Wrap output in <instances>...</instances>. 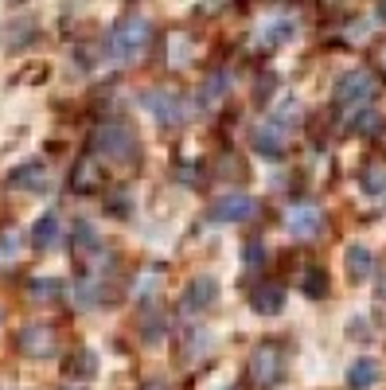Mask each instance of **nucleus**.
<instances>
[{
    "instance_id": "1",
    "label": "nucleus",
    "mask_w": 386,
    "mask_h": 390,
    "mask_svg": "<svg viewBox=\"0 0 386 390\" xmlns=\"http://www.w3.org/2000/svg\"><path fill=\"white\" fill-rule=\"evenodd\" d=\"M149 39H152V24L145 16H125V20L113 24L110 39H105V55L118 63H129L149 47Z\"/></svg>"
},
{
    "instance_id": "2",
    "label": "nucleus",
    "mask_w": 386,
    "mask_h": 390,
    "mask_svg": "<svg viewBox=\"0 0 386 390\" xmlns=\"http://www.w3.org/2000/svg\"><path fill=\"white\" fill-rule=\"evenodd\" d=\"M94 148L105 156V160H137V133L125 125V121H105L102 129L94 133Z\"/></svg>"
},
{
    "instance_id": "3",
    "label": "nucleus",
    "mask_w": 386,
    "mask_h": 390,
    "mask_svg": "<svg viewBox=\"0 0 386 390\" xmlns=\"http://www.w3.org/2000/svg\"><path fill=\"white\" fill-rule=\"evenodd\" d=\"M281 375H285V351H281V344L266 339L261 347H254V355H250V379H254V383H258L261 390H269V386L281 383Z\"/></svg>"
},
{
    "instance_id": "4",
    "label": "nucleus",
    "mask_w": 386,
    "mask_h": 390,
    "mask_svg": "<svg viewBox=\"0 0 386 390\" xmlns=\"http://www.w3.org/2000/svg\"><path fill=\"white\" fill-rule=\"evenodd\" d=\"M141 102L145 110H152V118L160 125H184L187 121V102L179 94H172V90H145Z\"/></svg>"
},
{
    "instance_id": "5",
    "label": "nucleus",
    "mask_w": 386,
    "mask_h": 390,
    "mask_svg": "<svg viewBox=\"0 0 386 390\" xmlns=\"http://www.w3.org/2000/svg\"><path fill=\"white\" fill-rule=\"evenodd\" d=\"M375 90H379V82H375L367 71H351V74H343V78L335 82V102L340 106H363V102L375 98Z\"/></svg>"
},
{
    "instance_id": "6",
    "label": "nucleus",
    "mask_w": 386,
    "mask_h": 390,
    "mask_svg": "<svg viewBox=\"0 0 386 390\" xmlns=\"http://www.w3.org/2000/svg\"><path fill=\"white\" fill-rule=\"evenodd\" d=\"M258 215V199L254 195H223L215 207H211V219L215 222H246V219H254Z\"/></svg>"
},
{
    "instance_id": "7",
    "label": "nucleus",
    "mask_w": 386,
    "mask_h": 390,
    "mask_svg": "<svg viewBox=\"0 0 386 390\" xmlns=\"http://www.w3.org/2000/svg\"><path fill=\"white\" fill-rule=\"evenodd\" d=\"M285 222H289V235H297V238H316L320 227H324V215H320L316 203H297V207H289Z\"/></svg>"
},
{
    "instance_id": "8",
    "label": "nucleus",
    "mask_w": 386,
    "mask_h": 390,
    "mask_svg": "<svg viewBox=\"0 0 386 390\" xmlns=\"http://www.w3.org/2000/svg\"><path fill=\"white\" fill-rule=\"evenodd\" d=\"M215 297H219V281L211 277V273H199V277L184 289V312L211 309V304H215Z\"/></svg>"
},
{
    "instance_id": "9",
    "label": "nucleus",
    "mask_w": 386,
    "mask_h": 390,
    "mask_svg": "<svg viewBox=\"0 0 386 390\" xmlns=\"http://www.w3.org/2000/svg\"><path fill=\"white\" fill-rule=\"evenodd\" d=\"M250 309L258 312V317H277V312L285 309V285H277V281L258 285L254 297H250Z\"/></svg>"
},
{
    "instance_id": "10",
    "label": "nucleus",
    "mask_w": 386,
    "mask_h": 390,
    "mask_svg": "<svg viewBox=\"0 0 386 390\" xmlns=\"http://www.w3.org/2000/svg\"><path fill=\"white\" fill-rule=\"evenodd\" d=\"M254 153L266 156V160H281L285 156V133L273 125V121H266V125L254 129Z\"/></svg>"
},
{
    "instance_id": "11",
    "label": "nucleus",
    "mask_w": 386,
    "mask_h": 390,
    "mask_svg": "<svg viewBox=\"0 0 386 390\" xmlns=\"http://www.w3.org/2000/svg\"><path fill=\"white\" fill-rule=\"evenodd\" d=\"M20 347L31 355V359H43V355H51V351H55L51 328H47V324H28V328L20 332Z\"/></svg>"
},
{
    "instance_id": "12",
    "label": "nucleus",
    "mask_w": 386,
    "mask_h": 390,
    "mask_svg": "<svg viewBox=\"0 0 386 390\" xmlns=\"http://www.w3.org/2000/svg\"><path fill=\"white\" fill-rule=\"evenodd\" d=\"M8 188H31V192H43V188H47V168L39 160L20 164V168L8 176Z\"/></svg>"
},
{
    "instance_id": "13",
    "label": "nucleus",
    "mask_w": 386,
    "mask_h": 390,
    "mask_svg": "<svg viewBox=\"0 0 386 390\" xmlns=\"http://www.w3.org/2000/svg\"><path fill=\"white\" fill-rule=\"evenodd\" d=\"M375 273V254L367 250V246H348V277L355 281H367Z\"/></svg>"
},
{
    "instance_id": "14",
    "label": "nucleus",
    "mask_w": 386,
    "mask_h": 390,
    "mask_svg": "<svg viewBox=\"0 0 386 390\" xmlns=\"http://www.w3.org/2000/svg\"><path fill=\"white\" fill-rule=\"evenodd\" d=\"M55 242H59V215L47 211L43 219L31 227V246H36V250H51Z\"/></svg>"
},
{
    "instance_id": "15",
    "label": "nucleus",
    "mask_w": 386,
    "mask_h": 390,
    "mask_svg": "<svg viewBox=\"0 0 386 390\" xmlns=\"http://www.w3.org/2000/svg\"><path fill=\"white\" fill-rule=\"evenodd\" d=\"M375 383H379V363L367 359V355L351 363V371H348V386L351 390H371Z\"/></svg>"
},
{
    "instance_id": "16",
    "label": "nucleus",
    "mask_w": 386,
    "mask_h": 390,
    "mask_svg": "<svg viewBox=\"0 0 386 390\" xmlns=\"http://www.w3.org/2000/svg\"><path fill=\"white\" fill-rule=\"evenodd\" d=\"M269 121H273V125L281 129V133L297 129V125H301V102H297V98H289V102H281V110H277V113H273V118H269Z\"/></svg>"
},
{
    "instance_id": "17",
    "label": "nucleus",
    "mask_w": 386,
    "mask_h": 390,
    "mask_svg": "<svg viewBox=\"0 0 386 390\" xmlns=\"http://www.w3.org/2000/svg\"><path fill=\"white\" fill-rule=\"evenodd\" d=\"M301 289H305V297H312V301H320V297L328 293V273L324 270H305V277H301Z\"/></svg>"
},
{
    "instance_id": "18",
    "label": "nucleus",
    "mask_w": 386,
    "mask_h": 390,
    "mask_svg": "<svg viewBox=\"0 0 386 390\" xmlns=\"http://www.w3.org/2000/svg\"><path fill=\"white\" fill-rule=\"evenodd\" d=\"M71 246H75L78 254L98 250V235H94V227H90V222H75V235H71Z\"/></svg>"
},
{
    "instance_id": "19",
    "label": "nucleus",
    "mask_w": 386,
    "mask_h": 390,
    "mask_svg": "<svg viewBox=\"0 0 386 390\" xmlns=\"http://www.w3.org/2000/svg\"><path fill=\"white\" fill-rule=\"evenodd\" d=\"M359 188H363L367 195H386V168H367L363 176H359Z\"/></svg>"
},
{
    "instance_id": "20",
    "label": "nucleus",
    "mask_w": 386,
    "mask_h": 390,
    "mask_svg": "<svg viewBox=\"0 0 386 390\" xmlns=\"http://www.w3.org/2000/svg\"><path fill=\"white\" fill-rule=\"evenodd\" d=\"M379 125H382V113L379 110H367V106H363V110H355V118H351V129H355V133H375Z\"/></svg>"
},
{
    "instance_id": "21",
    "label": "nucleus",
    "mask_w": 386,
    "mask_h": 390,
    "mask_svg": "<svg viewBox=\"0 0 386 390\" xmlns=\"http://www.w3.org/2000/svg\"><path fill=\"white\" fill-rule=\"evenodd\" d=\"M293 36H297V20H289V16H285V20H277L273 28L266 31L269 43H285V39H293Z\"/></svg>"
},
{
    "instance_id": "22",
    "label": "nucleus",
    "mask_w": 386,
    "mask_h": 390,
    "mask_svg": "<svg viewBox=\"0 0 386 390\" xmlns=\"http://www.w3.org/2000/svg\"><path fill=\"white\" fill-rule=\"evenodd\" d=\"M67 371H71V375H78V379H90V375L98 371V359H94L90 351H78V359H71Z\"/></svg>"
},
{
    "instance_id": "23",
    "label": "nucleus",
    "mask_w": 386,
    "mask_h": 390,
    "mask_svg": "<svg viewBox=\"0 0 386 390\" xmlns=\"http://www.w3.org/2000/svg\"><path fill=\"white\" fill-rule=\"evenodd\" d=\"M59 281H51V277H47V281H31V297H36V301H51V293H59Z\"/></svg>"
},
{
    "instance_id": "24",
    "label": "nucleus",
    "mask_w": 386,
    "mask_h": 390,
    "mask_svg": "<svg viewBox=\"0 0 386 390\" xmlns=\"http://www.w3.org/2000/svg\"><path fill=\"white\" fill-rule=\"evenodd\" d=\"M71 184H75L78 192H90V188H94V180H90V164H78V176H71Z\"/></svg>"
},
{
    "instance_id": "25",
    "label": "nucleus",
    "mask_w": 386,
    "mask_h": 390,
    "mask_svg": "<svg viewBox=\"0 0 386 390\" xmlns=\"http://www.w3.org/2000/svg\"><path fill=\"white\" fill-rule=\"evenodd\" d=\"M242 258H246V265H258L261 258H266V246H261V242H250V246L242 250Z\"/></svg>"
},
{
    "instance_id": "26",
    "label": "nucleus",
    "mask_w": 386,
    "mask_h": 390,
    "mask_svg": "<svg viewBox=\"0 0 386 390\" xmlns=\"http://www.w3.org/2000/svg\"><path fill=\"white\" fill-rule=\"evenodd\" d=\"M223 90H226V74H211V82H207V90H203V94L215 98V94H223Z\"/></svg>"
},
{
    "instance_id": "27",
    "label": "nucleus",
    "mask_w": 386,
    "mask_h": 390,
    "mask_svg": "<svg viewBox=\"0 0 386 390\" xmlns=\"http://www.w3.org/2000/svg\"><path fill=\"white\" fill-rule=\"evenodd\" d=\"M348 336H351V339H355V336H359V339H371V332H367V320H351V324H348Z\"/></svg>"
},
{
    "instance_id": "28",
    "label": "nucleus",
    "mask_w": 386,
    "mask_h": 390,
    "mask_svg": "<svg viewBox=\"0 0 386 390\" xmlns=\"http://www.w3.org/2000/svg\"><path fill=\"white\" fill-rule=\"evenodd\" d=\"M145 390H168L164 383H145Z\"/></svg>"
},
{
    "instance_id": "29",
    "label": "nucleus",
    "mask_w": 386,
    "mask_h": 390,
    "mask_svg": "<svg viewBox=\"0 0 386 390\" xmlns=\"http://www.w3.org/2000/svg\"><path fill=\"white\" fill-rule=\"evenodd\" d=\"M379 16H382V20H386V0H382V4H379Z\"/></svg>"
},
{
    "instance_id": "30",
    "label": "nucleus",
    "mask_w": 386,
    "mask_h": 390,
    "mask_svg": "<svg viewBox=\"0 0 386 390\" xmlns=\"http://www.w3.org/2000/svg\"><path fill=\"white\" fill-rule=\"evenodd\" d=\"M382 63H386V55H382Z\"/></svg>"
},
{
    "instance_id": "31",
    "label": "nucleus",
    "mask_w": 386,
    "mask_h": 390,
    "mask_svg": "<svg viewBox=\"0 0 386 390\" xmlns=\"http://www.w3.org/2000/svg\"><path fill=\"white\" fill-rule=\"evenodd\" d=\"M231 390H234V386H231Z\"/></svg>"
}]
</instances>
